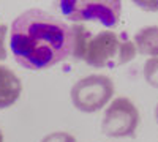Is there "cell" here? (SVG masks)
<instances>
[{
	"label": "cell",
	"mask_w": 158,
	"mask_h": 142,
	"mask_svg": "<svg viewBox=\"0 0 158 142\" xmlns=\"http://www.w3.org/2000/svg\"><path fill=\"white\" fill-rule=\"evenodd\" d=\"M155 119H156V123H158V104H156V109H155Z\"/></svg>",
	"instance_id": "obj_12"
},
{
	"label": "cell",
	"mask_w": 158,
	"mask_h": 142,
	"mask_svg": "<svg viewBox=\"0 0 158 142\" xmlns=\"http://www.w3.org/2000/svg\"><path fill=\"white\" fill-rule=\"evenodd\" d=\"M135 54L136 47L125 35L104 30L89 40L82 60L95 68H115L131 62Z\"/></svg>",
	"instance_id": "obj_2"
},
{
	"label": "cell",
	"mask_w": 158,
	"mask_h": 142,
	"mask_svg": "<svg viewBox=\"0 0 158 142\" xmlns=\"http://www.w3.org/2000/svg\"><path fill=\"white\" fill-rule=\"evenodd\" d=\"M114 82L104 74H90L71 87L73 106L81 112H97L111 101Z\"/></svg>",
	"instance_id": "obj_4"
},
{
	"label": "cell",
	"mask_w": 158,
	"mask_h": 142,
	"mask_svg": "<svg viewBox=\"0 0 158 142\" xmlns=\"http://www.w3.org/2000/svg\"><path fill=\"white\" fill-rule=\"evenodd\" d=\"M41 142H77L74 136H71L70 133H65V131H56V133H51L46 137H43Z\"/></svg>",
	"instance_id": "obj_10"
},
{
	"label": "cell",
	"mask_w": 158,
	"mask_h": 142,
	"mask_svg": "<svg viewBox=\"0 0 158 142\" xmlns=\"http://www.w3.org/2000/svg\"><path fill=\"white\" fill-rule=\"evenodd\" d=\"M0 142H3V134H2V131H0Z\"/></svg>",
	"instance_id": "obj_13"
},
{
	"label": "cell",
	"mask_w": 158,
	"mask_h": 142,
	"mask_svg": "<svg viewBox=\"0 0 158 142\" xmlns=\"http://www.w3.org/2000/svg\"><path fill=\"white\" fill-rule=\"evenodd\" d=\"M71 27V36H73V46H71V57L74 60H82L85 54L87 43L92 38V33L89 29H85L82 24H73Z\"/></svg>",
	"instance_id": "obj_8"
},
{
	"label": "cell",
	"mask_w": 158,
	"mask_h": 142,
	"mask_svg": "<svg viewBox=\"0 0 158 142\" xmlns=\"http://www.w3.org/2000/svg\"><path fill=\"white\" fill-rule=\"evenodd\" d=\"M22 82L8 67L0 65V109H6L18 101Z\"/></svg>",
	"instance_id": "obj_6"
},
{
	"label": "cell",
	"mask_w": 158,
	"mask_h": 142,
	"mask_svg": "<svg viewBox=\"0 0 158 142\" xmlns=\"http://www.w3.org/2000/svg\"><path fill=\"white\" fill-rule=\"evenodd\" d=\"M144 77L149 85L158 88V57H152L144 63Z\"/></svg>",
	"instance_id": "obj_9"
},
{
	"label": "cell",
	"mask_w": 158,
	"mask_h": 142,
	"mask_svg": "<svg viewBox=\"0 0 158 142\" xmlns=\"http://www.w3.org/2000/svg\"><path fill=\"white\" fill-rule=\"evenodd\" d=\"M71 27L48 11L30 8L11 24L10 47L27 70H44L71 57Z\"/></svg>",
	"instance_id": "obj_1"
},
{
	"label": "cell",
	"mask_w": 158,
	"mask_h": 142,
	"mask_svg": "<svg viewBox=\"0 0 158 142\" xmlns=\"http://www.w3.org/2000/svg\"><path fill=\"white\" fill-rule=\"evenodd\" d=\"M60 13L73 22H100L104 27H114L118 22L122 13V3L118 0H87V2H79V0H62L56 3Z\"/></svg>",
	"instance_id": "obj_3"
},
{
	"label": "cell",
	"mask_w": 158,
	"mask_h": 142,
	"mask_svg": "<svg viewBox=\"0 0 158 142\" xmlns=\"http://www.w3.org/2000/svg\"><path fill=\"white\" fill-rule=\"evenodd\" d=\"M135 47L139 54L158 57V25H147L136 32L135 35Z\"/></svg>",
	"instance_id": "obj_7"
},
{
	"label": "cell",
	"mask_w": 158,
	"mask_h": 142,
	"mask_svg": "<svg viewBox=\"0 0 158 142\" xmlns=\"http://www.w3.org/2000/svg\"><path fill=\"white\" fill-rule=\"evenodd\" d=\"M6 32L8 27L5 24L0 22V60H5L6 59V46H5V38H6Z\"/></svg>",
	"instance_id": "obj_11"
},
{
	"label": "cell",
	"mask_w": 158,
	"mask_h": 142,
	"mask_svg": "<svg viewBox=\"0 0 158 142\" xmlns=\"http://www.w3.org/2000/svg\"><path fill=\"white\" fill-rule=\"evenodd\" d=\"M139 111L128 98H115L104 112L101 131L109 137H133L139 126Z\"/></svg>",
	"instance_id": "obj_5"
}]
</instances>
